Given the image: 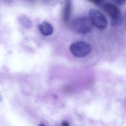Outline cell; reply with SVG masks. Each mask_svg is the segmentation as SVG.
<instances>
[{"label": "cell", "mask_w": 126, "mask_h": 126, "mask_svg": "<svg viewBox=\"0 0 126 126\" xmlns=\"http://www.w3.org/2000/svg\"><path fill=\"white\" fill-rule=\"evenodd\" d=\"M19 23L24 28L29 29L32 27V23L29 18L24 15L20 16L18 18Z\"/></svg>", "instance_id": "7"}, {"label": "cell", "mask_w": 126, "mask_h": 126, "mask_svg": "<svg viewBox=\"0 0 126 126\" xmlns=\"http://www.w3.org/2000/svg\"><path fill=\"white\" fill-rule=\"evenodd\" d=\"M61 126H70L68 122L66 121H63L61 123Z\"/></svg>", "instance_id": "10"}, {"label": "cell", "mask_w": 126, "mask_h": 126, "mask_svg": "<svg viewBox=\"0 0 126 126\" xmlns=\"http://www.w3.org/2000/svg\"><path fill=\"white\" fill-rule=\"evenodd\" d=\"M70 50L72 54L75 57L83 58L90 53L92 47L88 43L80 41L72 44L70 47Z\"/></svg>", "instance_id": "2"}, {"label": "cell", "mask_w": 126, "mask_h": 126, "mask_svg": "<svg viewBox=\"0 0 126 126\" xmlns=\"http://www.w3.org/2000/svg\"><path fill=\"white\" fill-rule=\"evenodd\" d=\"M104 9L107 13L110 16L111 19L116 18L123 15L119 7L113 4H106Z\"/></svg>", "instance_id": "4"}, {"label": "cell", "mask_w": 126, "mask_h": 126, "mask_svg": "<svg viewBox=\"0 0 126 126\" xmlns=\"http://www.w3.org/2000/svg\"><path fill=\"white\" fill-rule=\"evenodd\" d=\"M38 126H46L44 124H40V125H39Z\"/></svg>", "instance_id": "11"}, {"label": "cell", "mask_w": 126, "mask_h": 126, "mask_svg": "<svg viewBox=\"0 0 126 126\" xmlns=\"http://www.w3.org/2000/svg\"><path fill=\"white\" fill-rule=\"evenodd\" d=\"M90 2L96 4H100L104 1V0H88Z\"/></svg>", "instance_id": "9"}, {"label": "cell", "mask_w": 126, "mask_h": 126, "mask_svg": "<svg viewBox=\"0 0 126 126\" xmlns=\"http://www.w3.org/2000/svg\"><path fill=\"white\" fill-rule=\"evenodd\" d=\"M90 21L92 24L101 30H104L108 26V21L105 16L98 10L90 9L89 11Z\"/></svg>", "instance_id": "3"}, {"label": "cell", "mask_w": 126, "mask_h": 126, "mask_svg": "<svg viewBox=\"0 0 126 126\" xmlns=\"http://www.w3.org/2000/svg\"><path fill=\"white\" fill-rule=\"evenodd\" d=\"M38 28L41 33L44 36L51 35L54 31L53 26L47 21H43L39 24Z\"/></svg>", "instance_id": "5"}, {"label": "cell", "mask_w": 126, "mask_h": 126, "mask_svg": "<svg viewBox=\"0 0 126 126\" xmlns=\"http://www.w3.org/2000/svg\"><path fill=\"white\" fill-rule=\"evenodd\" d=\"M2 100V97L1 96V95H0V101H1Z\"/></svg>", "instance_id": "12"}, {"label": "cell", "mask_w": 126, "mask_h": 126, "mask_svg": "<svg viewBox=\"0 0 126 126\" xmlns=\"http://www.w3.org/2000/svg\"><path fill=\"white\" fill-rule=\"evenodd\" d=\"M115 3L119 5H123L126 3V0H112Z\"/></svg>", "instance_id": "8"}, {"label": "cell", "mask_w": 126, "mask_h": 126, "mask_svg": "<svg viewBox=\"0 0 126 126\" xmlns=\"http://www.w3.org/2000/svg\"><path fill=\"white\" fill-rule=\"evenodd\" d=\"M72 10V2L70 0H67L63 12V20L64 23H67L69 21L71 18Z\"/></svg>", "instance_id": "6"}, {"label": "cell", "mask_w": 126, "mask_h": 126, "mask_svg": "<svg viewBox=\"0 0 126 126\" xmlns=\"http://www.w3.org/2000/svg\"><path fill=\"white\" fill-rule=\"evenodd\" d=\"M72 27L76 33L84 34L91 32L92 29V24L89 18L86 17H80L72 21Z\"/></svg>", "instance_id": "1"}]
</instances>
